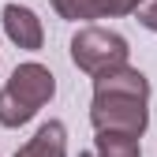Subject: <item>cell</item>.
<instances>
[{
    "instance_id": "obj_1",
    "label": "cell",
    "mask_w": 157,
    "mask_h": 157,
    "mask_svg": "<svg viewBox=\"0 0 157 157\" xmlns=\"http://www.w3.org/2000/svg\"><path fill=\"white\" fill-rule=\"evenodd\" d=\"M150 78L120 64L112 71L94 75V101H90V124L94 131L105 135H127V139H142L150 127Z\"/></svg>"
},
{
    "instance_id": "obj_2",
    "label": "cell",
    "mask_w": 157,
    "mask_h": 157,
    "mask_svg": "<svg viewBox=\"0 0 157 157\" xmlns=\"http://www.w3.org/2000/svg\"><path fill=\"white\" fill-rule=\"evenodd\" d=\"M56 94V75L37 64L26 60L11 71V78L0 90V127H23L41 112Z\"/></svg>"
},
{
    "instance_id": "obj_3",
    "label": "cell",
    "mask_w": 157,
    "mask_h": 157,
    "mask_svg": "<svg viewBox=\"0 0 157 157\" xmlns=\"http://www.w3.org/2000/svg\"><path fill=\"white\" fill-rule=\"evenodd\" d=\"M131 56V45L124 34L116 30H105V26H82L75 37H71V64L78 71H86L90 78L101 75V71H112L127 64Z\"/></svg>"
},
{
    "instance_id": "obj_4",
    "label": "cell",
    "mask_w": 157,
    "mask_h": 157,
    "mask_svg": "<svg viewBox=\"0 0 157 157\" xmlns=\"http://www.w3.org/2000/svg\"><path fill=\"white\" fill-rule=\"evenodd\" d=\"M4 34H8L11 45L26 49V52H37V49L45 45V26H41V19H37L30 8H23V4H8V8H4Z\"/></svg>"
},
{
    "instance_id": "obj_5",
    "label": "cell",
    "mask_w": 157,
    "mask_h": 157,
    "mask_svg": "<svg viewBox=\"0 0 157 157\" xmlns=\"http://www.w3.org/2000/svg\"><path fill=\"white\" fill-rule=\"evenodd\" d=\"M11 157H67V127L60 120H49L34 131L26 146H19Z\"/></svg>"
},
{
    "instance_id": "obj_6",
    "label": "cell",
    "mask_w": 157,
    "mask_h": 157,
    "mask_svg": "<svg viewBox=\"0 0 157 157\" xmlns=\"http://www.w3.org/2000/svg\"><path fill=\"white\" fill-rule=\"evenodd\" d=\"M94 157H142V150H139V139H127V135H105V131H97Z\"/></svg>"
},
{
    "instance_id": "obj_7",
    "label": "cell",
    "mask_w": 157,
    "mask_h": 157,
    "mask_svg": "<svg viewBox=\"0 0 157 157\" xmlns=\"http://www.w3.org/2000/svg\"><path fill=\"white\" fill-rule=\"evenodd\" d=\"M52 8L60 19H71V23H78V19H105L101 0H52Z\"/></svg>"
},
{
    "instance_id": "obj_8",
    "label": "cell",
    "mask_w": 157,
    "mask_h": 157,
    "mask_svg": "<svg viewBox=\"0 0 157 157\" xmlns=\"http://www.w3.org/2000/svg\"><path fill=\"white\" fill-rule=\"evenodd\" d=\"M135 15H139V23H142L146 30L157 34V0H142V4L135 8Z\"/></svg>"
}]
</instances>
